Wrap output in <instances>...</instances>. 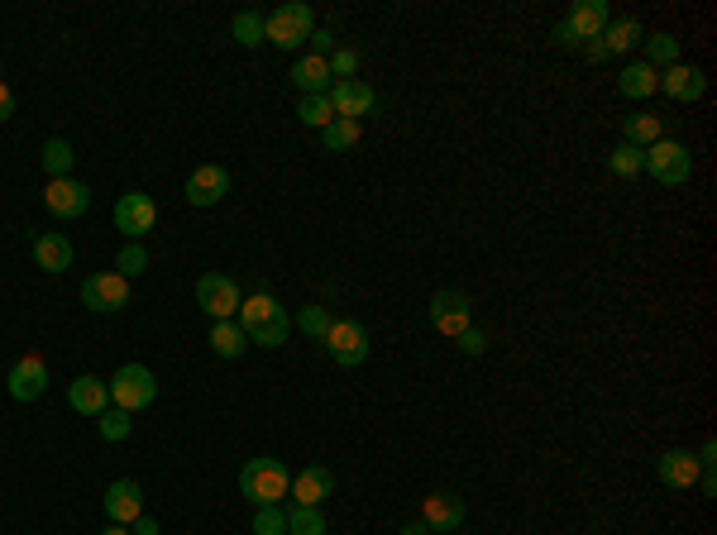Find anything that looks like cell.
Segmentation results:
<instances>
[{
	"label": "cell",
	"mask_w": 717,
	"mask_h": 535,
	"mask_svg": "<svg viewBox=\"0 0 717 535\" xmlns=\"http://www.w3.org/2000/svg\"><path fill=\"white\" fill-rule=\"evenodd\" d=\"M235 321H239V330L249 335V344H263V349H278V344H287V330H292V316H287V311L268 297V292L239 301Z\"/></svg>",
	"instance_id": "1"
},
{
	"label": "cell",
	"mask_w": 717,
	"mask_h": 535,
	"mask_svg": "<svg viewBox=\"0 0 717 535\" xmlns=\"http://www.w3.org/2000/svg\"><path fill=\"white\" fill-rule=\"evenodd\" d=\"M287 488H292V473H287L283 459H249L239 473V493L254 507H278V497H287Z\"/></svg>",
	"instance_id": "2"
},
{
	"label": "cell",
	"mask_w": 717,
	"mask_h": 535,
	"mask_svg": "<svg viewBox=\"0 0 717 535\" xmlns=\"http://www.w3.org/2000/svg\"><path fill=\"white\" fill-rule=\"evenodd\" d=\"M110 397H115V407L120 411H144V407H153V397H158V378H153V368H144V364H125V368H115V378H110Z\"/></svg>",
	"instance_id": "3"
},
{
	"label": "cell",
	"mask_w": 717,
	"mask_h": 535,
	"mask_svg": "<svg viewBox=\"0 0 717 535\" xmlns=\"http://www.w3.org/2000/svg\"><path fill=\"white\" fill-rule=\"evenodd\" d=\"M263 24H268V39L278 43V48H302L311 39V29H316V10L302 5V0H287L278 10H268Z\"/></svg>",
	"instance_id": "4"
},
{
	"label": "cell",
	"mask_w": 717,
	"mask_h": 535,
	"mask_svg": "<svg viewBox=\"0 0 717 535\" xmlns=\"http://www.w3.org/2000/svg\"><path fill=\"white\" fill-rule=\"evenodd\" d=\"M646 172H651L660 187H684L689 177H694V158L684 144H674V139H660L646 149Z\"/></svg>",
	"instance_id": "5"
},
{
	"label": "cell",
	"mask_w": 717,
	"mask_h": 535,
	"mask_svg": "<svg viewBox=\"0 0 717 535\" xmlns=\"http://www.w3.org/2000/svg\"><path fill=\"white\" fill-rule=\"evenodd\" d=\"M239 287L225 273H206V278L196 282V306L211 316V321H235L239 316Z\"/></svg>",
	"instance_id": "6"
},
{
	"label": "cell",
	"mask_w": 717,
	"mask_h": 535,
	"mask_svg": "<svg viewBox=\"0 0 717 535\" xmlns=\"http://www.w3.org/2000/svg\"><path fill=\"white\" fill-rule=\"evenodd\" d=\"M326 349L340 368H359L364 359H369V330H364L359 321H330Z\"/></svg>",
	"instance_id": "7"
},
{
	"label": "cell",
	"mask_w": 717,
	"mask_h": 535,
	"mask_svg": "<svg viewBox=\"0 0 717 535\" xmlns=\"http://www.w3.org/2000/svg\"><path fill=\"white\" fill-rule=\"evenodd\" d=\"M153 220H158V206H153V196L125 192L120 201H115V230H120V235H130V244H139V239L149 235Z\"/></svg>",
	"instance_id": "8"
},
{
	"label": "cell",
	"mask_w": 717,
	"mask_h": 535,
	"mask_svg": "<svg viewBox=\"0 0 717 535\" xmlns=\"http://www.w3.org/2000/svg\"><path fill=\"white\" fill-rule=\"evenodd\" d=\"M431 325L445 340H459V335L469 330V297L455 292V287H440L431 297Z\"/></svg>",
	"instance_id": "9"
},
{
	"label": "cell",
	"mask_w": 717,
	"mask_h": 535,
	"mask_svg": "<svg viewBox=\"0 0 717 535\" xmlns=\"http://www.w3.org/2000/svg\"><path fill=\"white\" fill-rule=\"evenodd\" d=\"M130 301V282L120 278V273H96V278L82 282V306L96 311V316H110V311H120Z\"/></svg>",
	"instance_id": "10"
},
{
	"label": "cell",
	"mask_w": 717,
	"mask_h": 535,
	"mask_svg": "<svg viewBox=\"0 0 717 535\" xmlns=\"http://www.w3.org/2000/svg\"><path fill=\"white\" fill-rule=\"evenodd\" d=\"M44 206H48V215H58V220H77V215H87V206H91V187L77 182V177H58V182L44 187Z\"/></svg>",
	"instance_id": "11"
},
{
	"label": "cell",
	"mask_w": 717,
	"mask_h": 535,
	"mask_svg": "<svg viewBox=\"0 0 717 535\" xmlns=\"http://www.w3.org/2000/svg\"><path fill=\"white\" fill-rule=\"evenodd\" d=\"M326 96H330V110H335L340 120H364V115H373V106H378V91H373L369 82H359V77L335 82Z\"/></svg>",
	"instance_id": "12"
},
{
	"label": "cell",
	"mask_w": 717,
	"mask_h": 535,
	"mask_svg": "<svg viewBox=\"0 0 717 535\" xmlns=\"http://www.w3.org/2000/svg\"><path fill=\"white\" fill-rule=\"evenodd\" d=\"M225 192H230V168H220V163H201V168H192V177H187V201H192L196 211L216 206Z\"/></svg>",
	"instance_id": "13"
},
{
	"label": "cell",
	"mask_w": 717,
	"mask_h": 535,
	"mask_svg": "<svg viewBox=\"0 0 717 535\" xmlns=\"http://www.w3.org/2000/svg\"><path fill=\"white\" fill-rule=\"evenodd\" d=\"M5 387H10L15 402H39V397L48 392V364L39 359V354H24L20 364L10 368V383Z\"/></svg>",
	"instance_id": "14"
},
{
	"label": "cell",
	"mask_w": 717,
	"mask_h": 535,
	"mask_svg": "<svg viewBox=\"0 0 717 535\" xmlns=\"http://www.w3.org/2000/svg\"><path fill=\"white\" fill-rule=\"evenodd\" d=\"M608 20H612V5H608V0H579V5H569V15H565L569 34H574L579 43L598 39V34L608 29Z\"/></svg>",
	"instance_id": "15"
},
{
	"label": "cell",
	"mask_w": 717,
	"mask_h": 535,
	"mask_svg": "<svg viewBox=\"0 0 717 535\" xmlns=\"http://www.w3.org/2000/svg\"><path fill=\"white\" fill-rule=\"evenodd\" d=\"M655 473H660V483L665 488H679V493H689V488H698V454L689 450H665L660 459H655Z\"/></svg>",
	"instance_id": "16"
},
{
	"label": "cell",
	"mask_w": 717,
	"mask_h": 535,
	"mask_svg": "<svg viewBox=\"0 0 717 535\" xmlns=\"http://www.w3.org/2000/svg\"><path fill=\"white\" fill-rule=\"evenodd\" d=\"M106 516L115 521V526H134V521L144 516V488L130 483V478L110 483L106 488Z\"/></svg>",
	"instance_id": "17"
},
{
	"label": "cell",
	"mask_w": 717,
	"mask_h": 535,
	"mask_svg": "<svg viewBox=\"0 0 717 535\" xmlns=\"http://www.w3.org/2000/svg\"><path fill=\"white\" fill-rule=\"evenodd\" d=\"M421 521H426V531H459V521H464V497L455 493H431L421 502Z\"/></svg>",
	"instance_id": "18"
},
{
	"label": "cell",
	"mask_w": 717,
	"mask_h": 535,
	"mask_svg": "<svg viewBox=\"0 0 717 535\" xmlns=\"http://www.w3.org/2000/svg\"><path fill=\"white\" fill-rule=\"evenodd\" d=\"M660 91H665L670 101H684V106H689V101H698V96L708 91V77H703L698 67L674 63V67H665V72H660Z\"/></svg>",
	"instance_id": "19"
},
{
	"label": "cell",
	"mask_w": 717,
	"mask_h": 535,
	"mask_svg": "<svg viewBox=\"0 0 717 535\" xmlns=\"http://www.w3.org/2000/svg\"><path fill=\"white\" fill-rule=\"evenodd\" d=\"M67 407L82 411V416H101V411L110 407V387H106V378H91V373L72 378V387H67Z\"/></svg>",
	"instance_id": "20"
},
{
	"label": "cell",
	"mask_w": 717,
	"mask_h": 535,
	"mask_svg": "<svg viewBox=\"0 0 717 535\" xmlns=\"http://www.w3.org/2000/svg\"><path fill=\"white\" fill-rule=\"evenodd\" d=\"M335 493V473L326 464H311L292 478V497H297V507H321L326 497Z\"/></svg>",
	"instance_id": "21"
},
{
	"label": "cell",
	"mask_w": 717,
	"mask_h": 535,
	"mask_svg": "<svg viewBox=\"0 0 717 535\" xmlns=\"http://www.w3.org/2000/svg\"><path fill=\"white\" fill-rule=\"evenodd\" d=\"M72 239L58 235V230H48V235H34V263L44 268V273H67L72 268Z\"/></svg>",
	"instance_id": "22"
},
{
	"label": "cell",
	"mask_w": 717,
	"mask_h": 535,
	"mask_svg": "<svg viewBox=\"0 0 717 535\" xmlns=\"http://www.w3.org/2000/svg\"><path fill=\"white\" fill-rule=\"evenodd\" d=\"M292 86H297L302 96H326L330 86H335V77H330L326 58H311V53H306L302 63L292 67Z\"/></svg>",
	"instance_id": "23"
},
{
	"label": "cell",
	"mask_w": 717,
	"mask_h": 535,
	"mask_svg": "<svg viewBox=\"0 0 717 535\" xmlns=\"http://www.w3.org/2000/svg\"><path fill=\"white\" fill-rule=\"evenodd\" d=\"M617 91H622V96H631V101H646V96H655V91H660V72H655V67H646V63H631V67H622Z\"/></svg>",
	"instance_id": "24"
},
{
	"label": "cell",
	"mask_w": 717,
	"mask_h": 535,
	"mask_svg": "<svg viewBox=\"0 0 717 535\" xmlns=\"http://www.w3.org/2000/svg\"><path fill=\"white\" fill-rule=\"evenodd\" d=\"M598 39H603V48H608V58H612V53H631V48L646 39V34H641V20L622 15V20H608V29H603Z\"/></svg>",
	"instance_id": "25"
},
{
	"label": "cell",
	"mask_w": 717,
	"mask_h": 535,
	"mask_svg": "<svg viewBox=\"0 0 717 535\" xmlns=\"http://www.w3.org/2000/svg\"><path fill=\"white\" fill-rule=\"evenodd\" d=\"M660 139H665V134H660V115H627V120H622V144L651 149Z\"/></svg>",
	"instance_id": "26"
},
{
	"label": "cell",
	"mask_w": 717,
	"mask_h": 535,
	"mask_svg": "<svg viewBox=\"0 0 717 535\" xmlns=\"http://www.w3.org/2000/svg\"><path fill=\"white\" fill-rule=\"evenodd\" d=\"M39 163H44V172L58 182V177H72V168H77V153H72V144H67V139H48L44 149H39Z\"/></svg>",
	"instance_id": "27"
},
{
	"label": "cell",
	"mask_w": 717,
	"mask_h": 535,
	"mask_svg": "<svg viewBox=\"0 0 717 535\" xmlns=\"http://www.w3.org/2000/svg\"><path fill=\"white\" fill-rule=\"evenodd\" d=\"M211 349H216L220 359H239L249 349V335L239 330V321H216L211 325Z\"/></svg>",
	"instance_id": "28"
},
{
	"label": "cell",
	"mask_w": 717,
	"mask_h": 535,
	"mask_svg": "<svg viewBox=\"0 0 717 535\" xmlns=\"http://www.w3.org/2000/svg\"><path fill=\"white\" fill-rule=\"evenodd\" d=\"M230 34H235V43H244V48H259V43L268 39V24H263L259 10H239L235 20H230Z\"/></svg>",
	"instance_id": "29"
},
{
	"label": "cell",
	"mask_w": 717,
	"mask_h": 535,
	"mask_svg": "<svg viewBox=\"0 0 717 535\" xmlns=\"http://www.w3.org/2000/svg\"><path fill=\"white\" fill-rule=\"evenodd\" d=\"M321 144H326V153H345V149H354L359 144V120H330L326 129H321Z\"/></svg>",
	"instance_id": "30"
},
{
	"label": "cell",
	"mask_w": 717,
	"mask_h": 535,
	"mask_svg": "<svg viewBox=\"0 0 717 535\" xmlns=\"http://www.w3.org/2000/svg\"><path fill=\"white\" fill-rule=\"evenodd\" d=\"M641 43H646V67H655V72L679 63V39L674 34H651V39H641Z\"/></svg>",
	"instance_id": "31"
},
{
	"label": "cell",
	"mask_w": 717,
	"mask_h": 535,
	"mask_svg": "<svg viewBox=\"0 0 717 535\" xmlns=\"http://www.w3.org/2000/svg\"><path fill=\"white\" fill-rule=\"evenodd\" d=\"M612 177H641L646 172V149H636V144H617L608 158Z\"/></svg>",
	"instance_id": "32"
},
{
	"label": "cell",
	"mask_w": 717,
	"mask_h": 535,
	"mask_svg": "<svg viewBox=\"0 0 717 535\" xmlns=\"http://www.w3.org/2000/svg\"><path fill=\"white\" fill-rule=\"evenodd\" d=\"M96 430H101V440H130V430H134V421H130V411H120V407H106L101 416H96Z\"/></svg>",
	"instance_id": "33"
},
{
	"label": "cell",
	"mask_w": 717,
	"mask_h": 535,
	"mask_svg": "<svg viewBox=\"0 0 717 535\" xmlns=\"http://www.w3.org/2000/svg\"><path fill=\"white\" fill-rule=\"evenodd\" d=\"M287 535H326L321 507H292V512H287Z\"/></svg>",
	"instance_id": "34"
},
{
	"label": "cell",
	"mask_w": 717,
	"mask_h": 535,
	"mask_svg": "<svg viewBox=\"0 0 717 535\" xmlns=\"http://www.w3.org/2000/svg\"><path fill=\"white\" fill-rule=\"evenodd\" d=\"M297 120L311 129H326L335 120V110H330V96H302V106H297Z\"/></svg>",
	"instance_id": "35"
},
{
	"label": "cell",
	"mask_w": 717,
	"mask_h": 535,
	"mask_svg": "<svg viewBox=\"0 0 717 535\" xmlns=\"http://www.w3.org/2000/svg\"><path fill=\"white\" fill-rule=\"evenodd\" d=\"M144 268H149V249H144V244H125V249L115 254V273H120L125 282L139 278Z\"/></svg>",
	"instance_id": "36"
},
{
	"label": "cell",
	"mask_w": 717,
	"mask_h": 535,
	"mask_svg": "<svg viewBox=\"0 0 717 535\" xmlns=\"http://www.w3.org/2000/svg\"><path fill=\"white\" fill-rule=\"evenodd\" d=\"M297 325H302V335H316V340H326L330 311H326V306H302V311H297Z\"/></svg>",
	"instance_id": "37"
},
{
	"label": "cell",
	"mask_w": 717,
	"mask_h": 535,
	"mask_svg": "<svg viewBox=\"0 0 717 535\" xmlns=\"http://www.w3.org/2000/svg\"><path fill=\"white\" fill-rule=\"evenodd\" d=\"M326 67H330L335 82H349V77L359 72V53H354V48H335V53L326 58Z\"/></svg>",
	"instance_id": "38"
},
{
	"label": "cell",
	"mask_w": 717,
	"mask_h": 535,
	"mask_svg": "<svg viewBox=\"0 0 717 535\" xmlns=\"http://www.w3.org/2000/svg\"><path fill=\"white\" fill-rule=\"evenodd\" d=\"M254 535H287V512L259 507V512H254Z\"/></svg>",
	"instance_id": "39"
},
{
	"label": "cell",
	"mask_w": 717,
	"mask_h": 535,
	"mask_svg": "<svg viewBox=\"0 0 717 535\" xmlns=\"http://www.w3.org/2000/svg\"><path fill=\"white\" fill-rule=\"evenodd\" d=\"M311 58H330V53H335V34H330V29H321V24H316V29H311Z\"/></svg>",
	"instance_id": "40"
},
{
	"label": "cell",
	"mask_w": 717,
	"mask_h": 535,
	"mask_svg": "<svg viewBox=\"0 0 717 535\" xmlns=\"http://www.w3.org/2000/svg\"><path fill=\"white\" fill-rule=\"evenodd\" d=\"M483 349H488V335H483V330H474V325H469V330L459 335V354H469V359H478Z\"/></svg>",
	"instance_id": "41"
},
{
	"label": "cell",
	"mask_w": 717,
	"mask_h": 535,
	"mask_svg": "<svg viewBox=\"0 0 717 535\" xmlns=\"http://www.w3.org/2000/svg\"><path fill=\"white\" fill-rule=\"evenodd\" d=\"M10 115H15V91H10V86L0 82V125H5Z\"/></svg>",
	"instance_id": "42"
},
{
	"label": "cell",
	"mask_w": 717,
	"mask_h": 535,
	"mask_svg": "<svg viewBox=\"0 0 717 535\" xmlns=\"http://www.w3.org/2000/svg\"><path fill=\"white\" fill-rule=\"evenodd\" d=\"M579 48H584V58H588V63H603V58H608V48H603V39H588V43H579Z\"/></svg>",
	"instance_id": "43"
},
{
	"label": "cell",
	"mask_w": 717,
	"mask_h": 535,
	"mask_svg": "<svg viewBox=\"0 0 717 535\" xmlns=\"http://www.w3.org/2000/svg\"><path fill=\"white\" fill-rule=\"evenodd\" d=\"M555 43H560V48H579V39L569 34V24H565V20L555 24Z\"/></svg>",
	"instance_id": "44"
},
{
	"label": "cell",
	"mask_w": 717,
	"mask_h": 535,
	"mask_svg": "<svg viewBox=\"0 0 717 535\" xmlns=\"http://www.w3.org/2000/svg\"><path fill=\"white\" fill-rule=\"evenodd\" d=\"M130 531H134V535H158V521H149V516H139V521H134Z\"/></svg>",
	"instance_id": "45"
},
{
	"label": "cell",
	"mask_w": 717,
	"mask_h": 535,
	"mask_svg": "<svg viewBox=\"0 0 717 535\" xmlns=\"http://www.w3.org/2000/svg\"><path fill=\"white\" fill-rule=\"evenodd\" d=\"M402 535H431V531H426V521H407V526H402Z\"/></svg>",
	"instance_id": "46"
},
{
	"label": "cell",
	"mask_w": 717,
	"mask_h": 535,
	"mask_svg": "<svg viewBox=\"0 0 717 535\" xmlns=\"http://www.w3.org/2000/svg\"><path fill=\"white\" fill-rule=\"evenodd\" d=\"M101 535H134V531H130V526H115V521H110V526H106Z\"/></svg>",
	"instance_id": "47"
}]
</instances>
